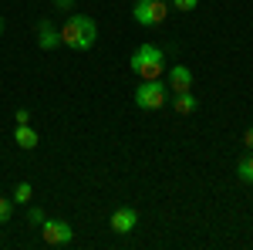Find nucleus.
Instances as JSON below:
<instances>
[{
    "label": "nucleus",
    "mask_w": 253,
    "mask_h": 250,
    "mask_svg": "<svg viewBox=\"0 0 253 250\" xmlns=\"http://www.w3.org/2000/svg\"><path fill=\"white\" fill-rule=\"evenodd\" d=\"M95 38H98V27L88 14H68V20L61 24V44H68L75 51L95 48Z\"/></svg>",
    "instance_id": "1"
},
{
    "label": "nucleus",
    "mask_w": 253,
    "mask_h": 250,
    "mask_svg": "<svg viewBox=\"0 0 253 250\" xmlns=\"http://www.w3.org/2000/svg\"><path fill=\"white\" fill-rule=\"evenodd\" d=\"M132 71H135L142 81L162 78V51H159L156 44H138L135 54H132Z\"/></svg>",
    "instance_id": "2"
},
{
    "label": "nucleus",
    "mask_w": 253,
    "mask_h": 250,
    "mask_svg": "<svg viewBox=\"0 0 253 250\" xmlns=\"http://www.w3.org/2000/svg\"><path fill=\"white\" fill-rule=\"evenodd\" d=\"M166 98H169V85H162V78H152V81H142L135 88V105L138 108H145V112H156L166 105Z\"/></svg>",
    "instance_id": "3"
},
{
    "label": "nucleus",
    "mask_w": 253,
    "mask_h": 250,
    "mask_svg": "<svg viewBox=\"0 0 253 250\" xmlns=\"http://www.w3.org/2000/svg\"><path fill=\"white\" fill-rule=\"evenodd\" d=\"M132 17L142 27H156V24H162V20L169 17V7H166V0H135Z\"/></svg>",
    "instance_id": "4"
},
{
    "label": "nucleus",
    "mask_w": 253,
    "mask_h": 250,
    "mask_svg": "<svg viewBox=\"0 0 253 250\" xmlns=\"http://www.w3.org/2000/svg\"><path fill=\"white\" fill-rule=\"evenodd\" d=\"M41 237H44V244H51V247H64V244H71V223L68 220H44L41 223Z\"/></svg>",
    "instance_id": "5"
},
{
    "label": "nucleus",
    "mask_w": 253,
    "mask_h": 250,
    "mask_svg": "<svg viewBox=\"0 0 253 250\" xmlns=\"http://www.w3.org/2000/svg\"><path fill=\"white\" fill-rule=\"evenodd\" d=\"M138 227V213L132 210V206H118L115 213H112V230L115 233H132Z\"/></svg>",
    "instance_id": "6"
},
{
    "label": "nucleus",
    "mask_w": 253,
    "mask_h": 250,
    "mask_svg": "<svg viewBox=\"0 0 253 250\" xmlns=\"http://www.w3.org/2000/svg\"><path fill=\"white\" fill-rule=\"evenodd\" d=\"M166 85H169V92H172V95H175V92H189V88H193V71H189L186 64H172Z\"/></svg>",
    "instance_id": "7"
},
{
    "label": "nucleus",
    "mask_w": 253,
    "mask_h": 250,
    "mask_svg": "<svg viewBox=\"0 0 253 250\" xmlns=\"http://www.w3.org/2000/svg\"><path fill=\"white\" fill-rule=\"evenodd\" d=\"M38 44L44 48V51H54V48L61 44V31H54L51 20H41L38 24Z\"/></svg>",
    "instance_id": "8"
},
{
    "label": "nucleus",
    "mask_w": 253,
    "mask_h": 250,
    "mask_svg": "<svg viewBox=\"0 0 253 250\" xmlns=\"http://www.w3.org/2000/svg\"><path fill=\"white\" fill-rule=\"evenodd\" d=\"M14 139H17V146L20 149H38V132H34V129H31V122H27V125H17V132H14Z\"/></svg>",
    "instance_id": "9"
},
{
    "label": "nucleus",
    "mask_w": 253,
    "mask_h": 250,
    "mask_svg": "<svg viewBox=\"0 0 253 250\" xmlns=\"http://www.w3.org/2000/svg\"><path fill=\"white\" fill-rule=\"evenodd\" d=\"M175 112H179V115H189V112H196L193 92H175Z\"/></svg>",
    "instance_id": "10"
},
{
    "label": "nucleus",
    "mask_w": 253,
    "mask_h": 250,
    "mask_svg": "<svg viewBox=\"0 0 253 250\" xmlns=\"http://www.w3.org/2000/svg\"><path fill=\"white\" fill-rule=\"evenodd\" d=\"M236 173H240V179H243V183H253V155H243V159H240Z\"/></svg>",
    "instance_id": "11"
},
{
    "label": "nucleus",
    "mask_w": 253,
    "mask_h": 250,
    "mask_svg": "<svg viewBox=\"0 0 253 250\" xmlns=\"http://www.w3.org/2000/svg\"><path fill=\"white\" fill-rule=\"evenodd\" d=\"M34 196V190H31V183H17V190H14V203H27Z\"/></svg>",
    "instance_id": "12"
},
{
    "label": "nucleus",
    "mask_w": 253,
    "mask_h": 250,
    "mask_svg": "<svg viewBox=\"0 0 253 250\" xmlns=\"http://www.w3.org/2000/svg\"><path fill=\"white\" fill-rule=\"evenodd\" d=\"M10 210H14V200H3V196H0V223L10 220Z\"/></svg>",
    "instance_id": "13"
},
{
    "label": "nucleus",
    "mask_w": 253,
    "mask_h": 250,
    "mask_svg": "<svg viewBox=\"0 0 253 250\" xmlns=\"http://www.w3.org/2000/svg\"><path fill=\"white\" fill-rule=\"evenodd\" d=\"M27 220H31L34 227H41V223H44L47 216H44V210H41V206H31V210H27Z\"/></svg>",
    "instance_id": "14"
},
{
    "label": "nucleus",
    "mask_w": 253,
    "mask_h": 250,
    "mask_svg": "<svg viewBox=\"0 0 253 250\" xmlns=\"http://www.w3.org/2000/svg\"><path fill=\"white\" fill-rule=\"evenodd\" d=\"M196 3H199V0H172L175 10H196Z\"/></svg>",
    "instance_id": "15"
},
{
    "label": "nucleus",
    "mask_w": 253,
    "mask_h": 250,
    "mask_svg": "<svg viewBox=\"0 0 253 250\" xmlns=\"http://www.w3.org/2000/svg\"><path fill=\"white\" fill-rule=\"evenodd\" d=\"M14 118H17V125H27V122H31V112H27V108H20Z\"/></svg>",
    "instance_id": "16"
},
{
    "label": "nucleus",
    "mask_w": 253,
    "mask_h": 250,
    "mask_svg": "<svg viewBox=\"0 0 253 250\" xmlns=\"http://www.w3.org/2000/svg\"><path fill=\"white\" fill-rule=\"evenodd\" d=\"M243 146H247V149H250V152H253V125H250V129H247V132H243Z\"/></svg>",
    "instance_id": "17"
},
{
    "label": "nucleus",
    "mask_w": 253,
    "mask_h": 250,
    "mask_svg": "<svg viewBox=\"0 0 253 250\" xmlns=\"http://www.w3.org/2000/svg\"><path fill=\"white\" fill-rule=\"evenodd\" d=\"M54 7H58V10H71V7H75V0H54Z\"/></svg>",
    "instance_id": "18"
},
{
    "label": "nucleus",
    "mask_w": 253,
    "mask_h": 250,
    "mask_svg": "<svg viewBox=\"0 0 253 250\" xmlns=\"http://www.w3.org/2000/svg\"><path fill=\"white\" fill-rule=\"evenodd\" d=\"M0 34H3V20H0Z\"/></svg>",
    "instance_id": "19"
}]
</instances>
